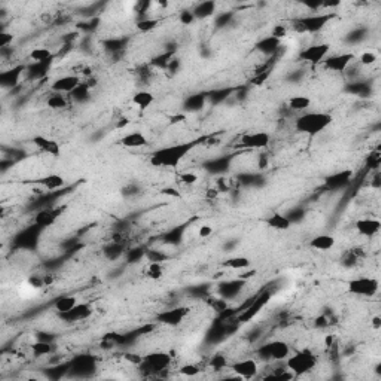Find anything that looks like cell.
Returning <instances> with one entry per match:
<instances>
[{
	"label": "cell",
	"instance_id": "6da1fadb",
	"mask_svg": "<svg viewBox=\"0 0 381 381\" xmlns=\"http://www.w3.org/2000/svg\"><path fill=\"white\" fill-rule=\"evenodd\" d=\"M196 144H198L196 142H188V143H178V144H173V146L158 149L152 155L150 162L155 167L174 168L190 155V152Z\"/></svg>",
	"mask_w": 381,
	"mask_h": 381
},
{
	"label": "cell",
	"instance_id": "7a4b0ae2",
	"mask_svg": "<svg viewBox=\"0 0 381 381\" xmlns=\"http://www.w3.org/2000/svg\"><path fill=\"white\" fill-rule=\"evenodd\" d=\"M334 122V116L326 112H308L301 115L296 122L295 127L300 132L307 134V136H318L322 131H324L326 128H329Z\"/></svg>",
	"mask_w": 381,
	"mask_h": 381
},
{
	"label": "cell",
	"instance_id": "3957f363",
	"mask_svg": "<svg viewBox=\"0 0 381 381\" xmlns=\"http://www.w3.org/2000/svg\"><path fill=\"white\" fill-rule=\"evenodd\" d=\"M318 365V358L310 350L298 352L294 356H289L286 359V368L294 376H302L306 372H310Z\"/></svg>",
	"mask_w": 381,
	"mask_h": 381
},
{
	"label": "cell",
	"instance_id": "277c9868",
	"mask_svg": "<svg viewBox=\"0 0 381 381\" xmlns=\"http://www.w3.org/2000/svg\"><path fill=\"white\" fill-rule=\"evenodd\" d=\"M380 282L374 277H358L347 283V292L354 296L372 298L378 294Z\"/></svg>",
	"mask_w": 381,
	"mask_h": 381
},
{
	"label": "cell",
	"instance_id": "5b68a950",
	"mask_svg": "<svg viewBox=\"0 0 381 381\" xmlns=\"http://www.w3.org/2000/svg\"><path fill=\"white\" fill-rule=\"evenodd\" d=\"M334 18V14H314L300 18L294 22V28L300 33H318Z\"/></svg>",
	"mask_w": 381,
	"mask_h": 381
},
{
	"label": "cell",
	"instance_id": "8992f818",
	"mask_svg": "<svg viewBox=\"0 0 381 381\" xmlns=\"http://www.w3.org/2000/svg\"><path fill=\"white\" fill-rule=\"evenodd\" d=\"M172 365V356L164 352H155L143 358L140 364V370H146L149 372H162Z\"/></svg>",
	"mask_w": 381,
	"mask_h": 381
},
{
	"label": "cell",
	"instance_id": "52a82bcc",
	"mask_svg": "<svg viewBox=\"0 0 381 381\" xmlns=\"http://www.w3.org/2000/svg\"><path fill=\"white\" fill-rule=\"evenodd\" d=\"M290 356V347L284 341H272L260 348V358L271 359L276 362L286 360Z\"/></svg>",
	"mask_w": 381,
	"mask_h": 381
},
{
	"label": "cell",
	"instance_id": "ba28073f",
	"mask_svg": "<svg viewBox=\"0 0 381 381\" xmlns=\"http://www.w3.org/2000/svg\"><path fill=\"white\" fill-rule=\"evenodd\" d=\"M329 52H330V45H329V44L312 45V46L304 48V50L300 52V60L316 66V64L323 63V62L329 57Z\"/></svg>",
	"mask_w": 381,
	"mask_h": 381
},
{
	"label": "cell",
	"instance_id": "9c48e42d",
	"mask_svg": "<svg viewBox=\"0 0 381 381\" xmlns=\"http://www.w3.org/2000/svg\"><path fill=\"white\" fill-rule=\"evenodd\" d=\"M271 136L265 131H254V132H246L240 138V146L246 149H264L270 144Z\"/></svg>",
	"mask_w": 381,
	"mask_h": 381
},
{
	"label": "cell",
	"instance_id": "30bf717a",
	"mask_svg": "<svg viewBox=\"0 0 381 381\" xmlns=\"http://www.w3.org/2000/svg\"><path fill=\"white\" fill-rule=\"evenodd\" d=\"M232 372L243 380H252L259 372V365L254 359H243L231 366Z\"/></svg>",
	"mask_w": 381,
	"mask_h": 381
},
{
	"label": "cell",
	"instance_id": "8fae6325",
	"mask_svg": "<svg viewBox=\"0 0 381 381\" xmlns=\"http://www.w3.org/2000/svg\"><path fill=\"white\" fill-rule=\"evenodd\" d=\"M356 56L353 52H346V54H338V56H332V57H328L324 62H323V66L330 70V72H336V73H342L344 70L348 68V66L354 62Z\"/></svg>",
	"mask_w": 381,
	"mask_h": 381
},
{
	"label": "cell",
	"instance_id": "7c38bea8",
	"mask_svg": "<svg viewBox=\"0 0 381 381\" xmlns=\"http://www.w3.org/2000/svg\"><path fill=\"white\" fill-rule=\"evenodd\" d=\"M82 84V79L76 74H66L58 79H56L51 85V90L58 94H72L79 85Z\"/></svg>",
	"mask_w": 381,
	"mask_h": 381
},
{
	"label": "cell",
	"instance_id": "4fadbf2b",
	"mask_svg": "<svg viewBox=\"0 0 381 381\" xmlns=\"http://www.w3.org/2000/svg\"><path fill=\"white\" fill-rule=\"evenodd\" d=\"M190 310L185 307H178V308H172V310H166L162 313H160L156 316V320L166 326H179L186 316H188Z\"/></svg>",
	"mask_w": 381,
	"mask_h": 381
},
{
	"label": "cell",
	"instance_id": "5bb4252c",
	"mask_svg": "<svg viewBox=\"0 0 381 381\" xmlns=\"http://www.w3.org/2000/svg\"><path fill=\"white\" fill-rule=\"evenodd\" d=\"M33 143L42 150L45 152L46 155L50 156H60L62 155V146L57 140H52L50 137H45V136H34L33 138Z\"/></svg>",
	"mask_w": 381,
	"mask_h": 381
},
{
	"label": "cell",
	"instance_id": "9a60e30c",
	"mask_svg": "<svg viewBox=\"0 0 381 381\" xmlns=\"http://www.w3.org/2000/svg\"><path fill=\"white\" fill-rule=\"evenodd\" d=\"M352 180H353V172L352 170H344V172H338V173L329 176L326 179V186L332 190H341V188L347 186Z\"/></svg>",
	"mask_w": 381,
	"mask_h": 381
},
{
	"label": "cell",
	"instance_id": "2e32d148",
	"mask_svg": "<svg viewBox=\"0 0 381 381\" xmlns=\"http://www.w3.org/2000/svg\"><path fill=\"white\" fill-rule=\"evenodd\" d=\"M356 230L364 237H376L381 230V222L378 219H359L356 222Z\"/></svg>",
	"mask_w": 381,
	"mask_h": 381
},
{
	"label": "cell",
	"instance_id": "e0dca14e",
	"mask_svg": "<svg viewBox=\"0 0 381 381\" xmlns=\"http://www.w3.org/2000/svg\"><path fill=\"white\" fill-rule=\"evenodd\" d=\"M282 46V39L276 38V36H268V38H264L260 39L258 44H256V50L264 54V56H274L278 48Z\"/></svg>",
	"mask_w": 381,
	"mask_h": 381
},
{
	"label": "cell",
	"instance_id": "ac0fdd59",
	"mask_svg": "<svg viewBox=\"0 0 381 381\" xmlns=\"http://www.w3.org/2000/svg\"><path fill=\"white\" fill-rule=\"evenodd\" d=\"M121 144L127 149H138L148 144V137L140 131H132L121 138Z\"/></svg>",
	"mask_w": 381,
	"mask_h": 381
},
{
	"label": "cell",
	"instance_id": "d6986e66",
	"mask_svg": "<svg viewBox=\"0 0 381 381\" xmlns=\"http://www.w3.org/2000/svg\"><path fill=\"white\" fill-rule=\"evenodd\" d=\"M335 238L329 234H320L316 236L312 242H310V248L316 249L318 252H329L330 249L335 248Z\"/></svg>",
	"mask_w": 381,
	"mask_h": 381
},
{
	"label": "cell",
	"instance_id": "ffe728a7",
	"mask_svg": "<svg viewBox=\"0 0 381 381\" xmlns=\"http://www.w3.org/2000/svg\"><path fill=\"white\" fill-rule=\"evenodd\" d=\"M26 67L20 66V67H15L9 72H3L0 74V84L3 88H10V86H15L18 82H20V78H21V73L24 72Z\"/></svg>",
	"mask_w": 381,
	"mask_h": 381
},
{
	"label": "cell",
	"instance_id": "44dd1931",
	"mask_svg": "<svg viewBox=\"0 0 381 381\" xmlns=\"http://www.w3.org/2000/svg\"><path fill=\"white\" fill-rule=\"evenodd\" d=\"M266 224L270 228L276 230V231H288L292 226V222L289 220V218L283 213H274L266 219Z\"/></svg>",
	"mask_w": 381,
	"mask_h": 381
},
{
	"label": "cell",
	"instance_id": "7402d4cb",
	"mask_svg": "<svg viewBox=\"0 0 381 381\" xmlns=\"http://www.w3.org/2000/svg\"><path fill=\"white\" fill-rule=\"evenodd\" d=\"M91 312L92 310L88 304H78L73 310H70L68 313L60 314V316L67 322H76V320H80V318H86L91 314Z\"/></svg>",
	"mask_w": 381,
	"mask_h": 381
},
{
	"label": "cell",
	"instance_id": "603a6c76",
	"mask_svg": "<svg viewBox=\"0 0 381 381\" xmlns=\"http://www.w3.org/2000/svg\"><path fill=\"white\" fill-rule=\"evenodd\" d=\"M154 102H155V96L149 91H138L132 96V100H131V103L142 110L149 109L154 104Z\"/></svg>",
	"mask_w": 381,
	"mask_h": 381
},
{
	"label": "cell",
	"instance_id": "cb8c5ba5",
	"mask_svg": "<svg viewBox=\"0 0 381 381\" xmlns=\"http://www.w3.org/2000/svg\"><path fill=\"white\" fill-rule=\"evenodd\" d=\"M38 184L48 190H62V188L66 186V180H64L63 176H60V174H48L44 179L38 180Z\"/></svg>",
	"mask_w": 381,
	"mask_h": 381
},
{
	"label": "cell",
	"instance_id": "d4e9b609",
	"mask_svg": "<svg viewBox=\"0 0 381 381\" xmlns=\"http://www.w3.org/2000/svg\"><path fill=\"white\" fill-rule=\"evenodd\" d=\"M196 20H206L214 15L216 12V3L214 2H202L200 4L195 6V9L192 10Z\"/></svg>",
	"mask_w": 381,
	"mask_h": 381
},
{
	"label": "cell",
	"instance_id": "484cf974",
	"mask_svg": "<svg viewBox=\"0 0 381 381\" xmlns=\"http://www.w3.org/2000/svg\"><path fill=\"white\" fill-rule=\"evenodd\" d=\"M288 106L290 110L295 112H304L312 106V98L307 96H294L292 98H289Z\"/></svg>",
	"mask_w": 381,
	"mask_h": 381
},
{
	"label": "cell",
	"instance_id": "4316f807",
	"mask_svg": "<svg viewBox=\"0 0 381 381\" xmlns=\"http://www.w3.org/2000/svg\"><path fill=\"white\" fill-rule=\"evenodd\" d=\"M250 259L246 256H236V258H230L224 262V265L230 270L234 271H244L248 268H250Z\"/></svg>",
	"mask_w": 381,
	"mask_h": 381
},
{
	"label": "cell",
	"instance_id": "83f0119b",
	"mask_svg": "<svg viewBox=\"0 0 381 381\" xmlns=\"http://www.w3.org/2000/svg\"><path fill=\"white\" fill-rule=\"evenodd\" d=\"M30 60L33 63H51L54 60V54L50 48H34L30 52Z\"/></svg>",
	"mask_w": 381,
	"mask_h": 381
},
{
	"label": "cell",
	"instance_id": "f1b7e54d",
	"mask_svg": "<svg viewBox=\"0 0 381 381\" xmlns=\"http://www.w3.org/2000/svg\"><path fill=\"white\" fill-rule=\"evenodd\" d=\"M78 304L79 302H78L76 296H62L56 301L54 307L58 312V314H64V313H68L70 310H73Z\"/></svg>",
	"mask_w": 381,
	"mask_h": 381
},
{
	"label": "cell",
	"instance_id": "f546056e",
	"mask_svg": "<svg viewBox=\"0 0 381 381\" xmlns=\"http://www.w3.org/2000/svg\"><path fill=\"white\" fill-rule=\"evenodd\" d=\"M207 94H195V96H190V98L185 102V109L188 112H198L204 108L206 102H207Z\"/></svg>",
	"mask_w": 381,
	"mask_h": 381
},
{
	"label": "cell",
	"instance_id": "4dcf8cb0",
	"mask_svg": "<svg viewBox=\"0 0 381 381\" xmlns=\"http://www.w3.org/2000/svg\"><path fill=\"white\" fill-rule=\"evenodd\" d=\"M246 284V282L244 280H237V282H230V283H225L222 288H220V295L226 300V298H232V296H236L240 290H242V288Z\"/></svg>",
	"mask_w": 381,
	"mask_h": 381
},
{
	"label": "cell",
	"instance_id": "1f68e13d",
	"mask_svg": "<svg viewBox=\"0 0 381 381\" xmlns=\"http://www.w3.org/2000/svg\"><path fill=\"white\" fill-rule=\"evenodd\" d=\"M50 64L51 63H33L32 66L27 67V73L30 76V79H42L48 74L50 70Z\"/></svg>",
	"mask_w": 381,
	"mask_h": 381
},
{
	"label": "cell",
	"instance_id": "d6a6232c",
	"mask_svg": "<svg viewBox=\"0 0 381 381\" xmlns=\"http://www.w3.org/2000/svg\"><path fill=\"white\" fill-rule=\"evenodd\" d=\"M70 97L74 100V102H78V103H84V102H86L90 97H91V92H90V86L86 85V84H80L72 94H70Z\"/></svg>",
	"mask_w": 381,
	"mask_h": 381
},
{
	"label": "cell",
	"instance_id": "836d02e7",
	"mask_svg": "<svg viewBox=\"0 0 381 381\" xmlns=\"http://www.w3.org/2000/svg\"><path fill=\"white\" fill-rule=\"evenodd\" d=\"M32 350L36 356H48L54 352V346L52 342H46V341H36L32 346Z\"/></svg>",
	"mask_w": 381,
	"mask_h": 381
},
{
	"label": "cell",
	"instance_id": "e575fe53",
	"mask_svg": "<svg viewBox=\"0 0 381 381\" xmlns=\"http://www.w3.org/2000/svg\"><path fill=\"white\" fill-rule=\"evenodd\" d=\"M232 92V90H226V88H222V90H216V91H212L210 94H207V98L213 103V104H219L222 102H225L230 94Z\"/></svg>",
	"mask_w": 381,
	"mask_h": 381
},
{
	"label": "cell",
	"instance_id": "d590c367",
	"mask_svg": "<svg viewBox=\"0 0 381 381\" xmlns=\"http://www.w3.org/2000/svg\"><path fill=\"white\" fill-rule=\"evenodd\" d=\"M228 166H230V161L228 160H216V161H212L206 166V168L210 172V173H214V174H219V173H225L228 170Z\"/></svg>",
	"mask_w": 381,
	"mask_h": 381
},
{
	"label": "cell",
	"instance_id": "8d00e7d4",
	"mask_svg": "<svg viewBox=\"0 0 381 381\" xmlns=\"http://www.w3.org/2000/svg\"><path fill=\"white\" fill-rule=\"evenodd\" d=\"M56 216H57V214H56V212H52V210H45V212H42V213H39V214H38L36 224H38V226H39V228L48 226V225L54 224Z\"/></svg>",
	"mask_w": 381,
	"mask_h": 381
},
{
	"label": "cell",
	"instance_id": "74e56055",
	"mask_svg": "<svg viewBox=\"0 0 381 381\" xmlns=\"http://www.w3.org/2000/svg\"><path fill=\"white\" fill-rule=\"evenodd\" d=\"M182 237H184V228H174L164 236V243L170 246H176L182 242Z\"/></svg>",
	"mask_w": 381,
	"mask_h": 381
},
{
	"label": "cell",
	"instance_id": "f35d334b",
	"mask_svg": "<svg viewBox=\"0 0 381 381\" xmlns=\"http://www.w3.org/2000/svg\"><path fill=\"white\" fill-rule=\"evenodd\" d=\"M46 104H48L51 109H64V108L67 106V98L64 97L63 94L54 92V94L46 100Z\"/></svg>",
	"mask_w": 381,
	"mask_h": 381
},
{
	"label": "cell",
	"instance_id": "ab89813d",
	"mask_svg": "<svg viewBox=\"0 0 381 381\" xmlns=\"http://www.w3.org/2000/svg\"><path fill=\"white\" fill-rule=\"evenodd\" d=\"M127 45V39H110L104 44L106 50L112 54H116L120 51H122Z\"/></svg>",
	"mask_w": 381,
	"mask_h": 381
},
{
	"label": "cell",
	"instance_id": "60d3db41",
	"mask_svg": "<svg viewBox=\"0 0 381 381\" xmlns=\"http://www.w3.org/2000/svg\"><path fill=\"white\" fill-rule=\"evenodd\" d=\"M146 274H148V277L152 278V280H160V278H162V276H164L162 265H161L160 262H150V265L148 266Z\"/></svg>",
	"mask_w": 381,
	"mask_h": 381
},
{
	"label": "cell",
	"instance_id": "b9f144b4",
	"mask_svg": "<svg viewBox=\"0 0 381 381\" xmlns=\"http://www.w3.org/2000/svg\"><path fill=\"white\" fill-rule=\"evenodd\" d=\"M179 372H180L184 377L194 378V377H198V376H200L201 370H200V366H198V365H194V364H186V365H184V366L179 370Z\"/></svg>",
	"mask_w": 381,
	"mask_h": 381
},
{
	"label": "cell",
	"instance_id": "7bdbcfd3",
	"mask_svg": "<svg viewBox=\"0 0 381 381\" xmlns=\"http://www.w3.org/2000/svg\"><path fill=\"white\" fill-rule=\"evenodd\" d=\"M122 254H124V248L118 243H114L106 249V256L110 259H118Z\"/></svg>",
	"mask_w": 381,
	"mask_h": 381
},
{
	"label": "cell",
	"instance_id": "ee69618b",
	"mask_svg": "<svg viewBox=\"0 0 381 381\" xmlns=\"http://www.w3.org/2000/svg\"><path fill=\"white\" fill-rule=\"evenodd\" d=\"M377 60H378V57H377V54L376 52H372V51H366V52H364L362 56H360V58H359V62L362 66H372V64L377 63Z\"/></svg>",
	"mask_w": 381,
	"mask_h": 381
},
{
	"label": "cell",
	"instance_id": "f6af8a7d",
	"mask_svg": "<svg viewBox=\"0 0 381 381\" xmlns=\"http://www.w3.org/2000/svg\"><path fill=\"white\" fill-rule=\"evenodd\" d=\"M350 92L353 94H358V96H366L370 92V86L366 84H362V82H356V84H352V86L348 88Z\"/></svg>",
	"mask_w": 381,
	"mask_h": 381
},
{
	"label": "cell",
	"instance_id": "bcb514c9",
	"mask_svg": "<svg viewBox=\"0 0 381 381\" xmlns=\"http://www.w3.org/2000/svg\"><path fill=\"white\" fill-rule=\"evenodd\" d=\"M156 20H149V18H146V20H143V21H140L138 24H137V27H138V30L140 32H143V33H148V32H152L155 27H156Z\"/></svg>",
	"mask_w": 381,
	"mask_h": 381
},
{
	"label": "cell",
	"instance_id": "7dc6e473",
	"mask_svg": "<svg viewBox=\"0 0 381 381\" xmlns=\"http://www.w3.org/2000/svg\"><path fill=\"white\" fill-rule=\"evenodd\" d=\"M144 258H148L150 262H164L166 259H168V256L166 254H162V252H160V250H149V252H146L144 254Z\"/></svg>",
	"mask_w": 381,
	"mask_h": 381
},
{
	"label": "cell",
	"instance_id": "c3c4849f",
	"mask_svg": "<svg viewBox=\"0 0 381 381\" xmlns=\"http://www.w3.org/2000/svg\"><path fill=\"white\" fill-rule=\"evenodd\" d=\"M232 14L231 12H224V14H220V15H218L216 16V26L218 27H225L226 24H230V21L232 20Z\"/></svg>",
	"mask_w": 381,
	"mask_h": 381
},
{
	"label": "cell",
	"instance_id": "681fc988",
	"mask_svg": "<svg viewBox=\"0 0 381 381\" xmlns=\"http://www.w3.org/2000/svg\"><path fill=\"white\" fill-rule=\"evenodd\" d=\"M180 182L184 185H188V186L195 185L198 182V176L195 173H184V174H180Z\"/></svg>",
	"mask_w": 381,
	"mask_h": 381
},
{
	"label": "cell",
	"instance_id": "f907efd6",
	"mask_svg": "<svg viewBox=\"0 0 381 381\" xmlns=\"http://www.w3.org/2000/svg\"><path fill=\"white\" fill-rule=\"evenodd\" d=\"M12 40H14L12 33H6V32H2V33H0V48H2V50H6V48L12 44Z\"/></svg>",
	"mask_w": 381,
	"mask_h": 381
},
{
	"label": "cell",
	"instance_id": "816d5d0a",
	"mask_svg": "<svg viewBox=\"0 0 381 381\" xmlns=\"http://www.w3.org/2000/svg\"><path fill=\"white\" fill-rule=\"evenodd\" d=\"M179 20H180V22H182V24L190 26V24H192L196 18H195V15H194V12H192V10H184V12L179 15Z\"/></svg>",
	"mask_w": 381,
	"mask_h": 381
},
{
	"label": "cell",
	"instance_id": "f5cc1de1",
	"mask_svg": "<svg viewBox=\"0 0 381 381\" xmlns=\"http://www.w3.org/2000/svg\"><path fill=\"white\" fill-rule=\"evenodd\" d=\"M288 218H289V220L294 224V222H298V220H301L306 214H304V212L301 210V208H296V210H294V212H290V213H288L286 214Z\"/></svg>",
	"mask_w": 381,
	"mask_h": 381
},
{
	"label": "cell",
	"instance_id": "db71d44e",
	"mask_svg": "<svg viewBox=\"0 0 381 381\" xmlns=\"http://www.w3.org/2000/svg\"><path fill=\"white\" fill-rule=\"evenodd\" d=\"M212 366H213L214 370H224V368H226V360H225V358H222V356L213 358V359H212Z\"/></svg>",
	"mask_w": 381,
	"mask_h": 381
},
{
	"label": "cell",
	"instance_id": "11a10c76",
	"mask_svg": "<svg viewBox=\"0 0 381 381\" xmlns=\"http://www.w3.org/2000/svg\"><path fill=\"white\" fill-rule=\"evenodd\" d=\"M126 359H127L128 362H132V364L137 365V366H140V364L143 362V358H140V356H137V354H132V353L126 354Z\"/></svg>",
	"mask_w": 381,
	"mask_h": 381
},
{
	"label": "cell",
	"instance_id": "9f6ffc18",
	"mask_svg": "<svg viewBox=\"0 0 381 381\" xmlns=\"http://www.w3.org/2000/svg\"><path fill=\"white\" fill-rule=\"evenodd\" d=\"M213 234V230L210 228V226H201V230H200V237L201 238H208L210 236Z\"/></svg>",
	"mask_w": 381,
	"mask_h": 381
},
{
	"label": "cell",
	"instance_id": "6f0895ef",
	"mask_svg": "<svg viewBox=\"0 0 381 381\" xmlns=\"http://www.w3.org/2000/svg\"><path fill=\"white\" fill-rule=\"evenodd\" d=\"M371 324H372V328H374L376 330H380L381 329V318L380 316H376V318H372Z\"/></svg>",
	"mask_w": 381,
	"mask_h": 381
},
{
	"label": "cell",
	"instance_id": "680465c9",
	"mask_svg": "<svg viewBox=\"0 0 381 381\" xmlns=\"http://www.w3.org/2000/svg\"><path fill=\"white\" fill-rule=\"evenodd\" d=\"M127 190H130V192H126V195H134V194H138V190H137L136 186H130Z\"/></svg>",
	"mask_w": 381,
	"mask_h": 381
}]
</instances>
